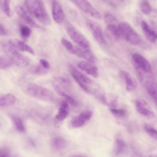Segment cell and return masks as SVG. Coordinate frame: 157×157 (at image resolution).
<instances>
[{"mask_svg": "<svg viewBox=\"0 0 157 157\" xmlns=\"http://www.w3.org/2000/svg\"><path fill=\"white\" fill-rule=\"evenodd\" d=\"M11 118L16 129L19 132H24L25 129L22 119L16 116H12Z\"/></svg>", "mask_w": 157, "mask_h": 157, "instance_id": "d4e9b609", "label": "cell"}, {"mask_svg": "<svg viewBox=\"0 0 157 157\" xmlns=\"http://www.w3.org/2000/svg\"><path fill=\"white\" fill-rule=\"evenodd\" d=\"M77 66L79 69L94 78H97L98 76V68L91 64L90 63L81 61L78 63Z\"/></svg>", "mask_w": 157, "mask_h": 157, "instance_id": "2e32d148", "label": "cell"}, {"mask_svg": "<svg viewBox=\"0 0 157 157\" xmlns=\"http://www.w3.org/2000/svg\"><path fill=\"white\" fill-rule=\"evenodd\" d=\"M11 155V151L10 149L7 147H4L0 149V157H10Z\"/></svg>", "mask_w": 157, "mask_h": 157, "instance_id": "d590c367", "label": "cell"}, {"mask_svg": "<svg viewBox=\"0 0 157 157\" xmlns=\"http://www.w3.org/2000/svg\"><path fill=\"white\" fill-rule=\"evenodd\" d=\"M9 44L18 51L28 52L34 55L35 52L29 45L24 42L16 39H12L7 41Z\"/></svg>", "mask_w": 157, "mask_h": 157, "instance_id": "7c38bea8", "label": "cell"}, {"mask_svg": "<svg viewBox=\"0 0 157 157\" xmlns=\"http://www.w3.org/2000/svg\"><path fill=\"white\" fill-rule=\"evenodd\" d=\"M2 49L12 63L19 67H25L29 63V60L26 56L10 46L7 42L1 44Z\"/></svg>", "mask_w": 157, "mask_h": 157, "instance_id": "7a4b0ae2", "label": "cell"}, {"mask_svg": "<svg viewBox=\"0 0 157 157\" xmlns=\"http://www.w3.org/2000/svg\"><path fill=\"white\" fill-rule=\"evenodd\" d=\"M68 68L70 74L76 82H80L85 84L91 83V80L89 78L81 72L72 64H68Z\"/></svg>", "mask_w": 157, "mask_h": 157, "instance_id": "8fae6325", "label": "cell"}, {"mask_svg": "<svg viewBox=\"0 0 157 157\" xmlns=\"http://www.w3.org/2000/svg\"><path fill=\"white\" fill-rule=\"evenodd\" d=\"M111 112L114 115L120 117H124L126 114V111L124 109H117L111 108L110 109Z\"/></svg>", "mask_w": 157, "mask_h": 157, "instance_id": "836d02e7", "label": "cell"}, {"mask_svg": "<svg viewBox=\"0 0 157 157\" xmlns=\"http://www.w3.org/2000/svg\"><path fill=\"white\" fill-rule=\"evenodd\" d=\"M14 10L19 17L29 25L36 29L40 28V25L30 16L21 6L17 5L14 8Z\"/></svg>", "mask_w": 157, "mask_h": 157, "instance_id": "30bf717a", "label": "cell"}, {"mask_svg": "<svg viewBox=\"0 0 157 157\" xmlns=\"http://www.w3.org/2000/svg\"><path fill=\"white\" fill-rule=\"evenodd\" d=\"M10 0H2L1 2L2 9L5 14L10 17Z\"/></svg>", "mask_w": 157, "mask_h": 157, "instance_id": "1f68e13d", "label": "cell"}, {"mask_svg": "<svg viewBox=\"0 0 157 157\" xmlns=\"http://www.w3.org/2000/svg\"><path fill=\"white\" fill-rule=\"evenodd\" d=\"M145 86L147 91L157 105V83L151 81H147Z\"/></svg>", "mask_w": 157, "mask_h": 157, "instance_id": "d6986e66", "label": "cell"}, {"mask_svg": "<svg viewBox=\"0 0 157 157\" xmlns=\"http://www.w3.org/2000/svg\"><path fill=\"white\" fill-rule=\"evenodd\" d=\"M40 64L44 68L47 69L49 67L48 62L44 59H41L40 60Z\"/></svg>", "mask_w": 157, "mask_h": 157, "instance_id": "74e56055", "label": "cell"}, {"mask_svg": "<svg viewBox=\"0 0 157 157\" xmlns=\"http://www.w3.org/2000/svg\"><path fill=\"white\" fill-rule=\"evenodd\" d=\"M86 121L85 118L80 114L72 120L71 124L74 128H78L83 126Z\"/></svg>", "mask_w": 157, "mask_h": 157, "instance_id": "484cf974", "label": "cell"}, {"mask_svg": "<svg viewBox=\"0 0 157 157\" xmlns=\"http://www.w3.org/2000/svg\"><path fill=\"white\" fill-rule=\"evenodd\" d=\"M141 25L143 33L147 39L150 42L155 43L157 40V33L151 28L144 20H142Z\"/></svg>", "mask_w": 157, "mask_h": 157, "instance_id": "e0dca14e", "label": "cell"}, {"mask_svg": "<svg viewBox=\"0 0 157 157\" xmlns=\"http://www.w3.org/2000/svg\"><path fill=\"white\" fill-rule=\"evenodd\" d=\"M52 144L55 149L57 150H61L65 147L66 143L63 138L61 137L57 136L53 139Z\"/></svg>", "mask_w": 157, "mask_h": 157, "instance_id": "603a6c76", "label": "cell"}, {"mask_svg": "<svg viewBox=\"0 0 157 157\" xmlns=\"http://www.w3.org/2000/svg\"><path fill=\"white\" fill-rule=\"evenodd\" d=\"M52 14L53 20L58 23L62 22L64 19V13L62 7L56 1L52 3Z\"/></svg>", "mask_w": 157, "mask_h": 157, "instance_id": "4fadbf2b", "label": "cell"}, {"mask_svg": "<svg viewBox=\"0 0 157 157\" xmlns=\"http://www.w3.org/2000/svg\"><path fill=\"white\" fill-rule=\"evenodd\" d=\"M132 58L134 67H138L145 73H151V65L144 56L139 53H135L132 55Z\"/></svg>", "mask_w": 157, "mask_h": 157, "instance_id": "ba28073f", "label": "cell"}, {"mask_svg": "<svg viewBox=\"0 0 157 157\" xmlns=\"http://www.w3.org/2000/svg\"><path fill=\"white\" fill-rule=\"evenodd\" d=\"M86 25L96 40L100 44H106L102 29L99 24L93 20H89L86 22Z\"/></svg>", "mask_w": 157, "mask_h": 157, "instance_id": "52a82bcc", "label": "cell"}, {"mask_svg": "<svg viewBox=\"0 0 157 157\" xmlns=\"http://www.w3.org/2000/svg\"><path fill=\"white\" fill-rule=\"evenodd\" d=\"M137 110L142 115L149 118L154 117L155 114L149 104L145 101L137 99L135 102Z\"/></svg>", "mask_w": 157, "mask_h": 157, "instance_id": "9c48e42d", "label": "cell"}, {"mask_svg": "<svg viewBox=\"0 0 157 157\" xmlns=\"http://www.w3.org/2000/svg\"><path fill=\"white\" fill-rule=\"evenodd\" d=\"M100 99L102 102L105 105H108V103L106 101L105 98L103 95H101Z\"/></svg>", "mask_w": 157, "mask_h": 157, "instance_id": "60d3db41", "label": "cell"}, {"mask_svg": "<svg viewBox=\"0 0 157 157\" xmlns=\"http://www.w3.org/2000/svg\"><path fill=\"white\" fill-rule=\"evenodd\" d=\"M34 72L37 75H44L47 72V69L43 67L40 64L36 66L33 70Z\"/></svg>", "mask_w": 157, "mask_h": 157, "instance_id": "e575fe53", "label": "cell"}, {"mask_svg": "<svg viewBox=\"0 0 157 157\" xmlns=\"http://www.w3.org/2000/svg\"><path fill=\"white\" fill-rule=\"evenodd\" d=\"M69 110L68 103L65 100L63 101L55 116L56 120L59 121L64 120L68 116Z\"/></svg>", "mask_w": 157, "mask_h": 157, "instance_id": "ac0fdd59", "label": "cell"}, {"mask_svg": "<svg viewBox=\"0 0 157 157\" xmlns=\"http://www.w3.org/2000/svg\"><path fill=\"white\" fill-rule=\"evenodd\" d=\"M104 19L105 22L107 25H118L119 24L117 18L113 15L110 13H105L104 15Z\"/></svg>", "mask_w": 157, "mask_h": 157, "instance_id": "4316f807", "label": "cell"}, {"mask_svg": "<svg viewBox=\"0 0 157 157\" xmlns=\"http://www.w3.org/2000/svg\"><path fill=\"white\" fill-rule=\"evenodd\" d=\"M140 7L142 12L146 15L149 14L152 11L151 7L147 0H142Z\"/></svg>", "mask_w": 157, "mask_h": 157, "instance_id": "83f0119b", "label": "cell"}, {"mask_svg": "<svg viewBox=\"0 0 157 157\" xmlns=\"http://www.w3.org/2000/svg\"><path fill=\"white\" fill-rule=\"evenodd\" d=\"M26 91L30 95L41 100L52 101L55 98L53 93L50 90L35 83L29 84Z\"/></svg>", "mask_w": 157, "mask_h": 157, "instance_id": "3957f363", "label": "cell"}, {"mask_svg": "<svg viewBox=\"0 0 157 157\" xmlns=\"http://www.w3.org/2000/svg\"><path fill=\"white\" fill-rule=\"evenodd\" d=\"M118 27L121 37L128 43L134 45H138L141 43L140 36L128 23L121 22Z\"/></svg>", "mask_w": 157, "mask_h": 157, "instance_id": "277c9868", "label": "cell"}, {"mask_svg": "<svg viewBox=\"0 0 157 157\" xmlns=\"http://www.w3.org/2000/svg\"><path fill=\"white\" fill-rule=\"evenodd\" d=\"M117 100L116 98L114 99L111 102L110 105L112 108H114L117 106Z\"/></svg>", "mask_w": 157, "mask_h": 157, "instance_id": "ab89813d", "label": "cell"}, {"mask_svg": "<svg viewBox=\"0 0 157 157\" xmlns=\"http://www.w3.org/2000/svg\"><path fill=\"white\" fill-rule=\"evenodd\" d=\"M145 131L151 137L157 139V130L150 125L146 124L144 126Z\"/></svg>", "mask_w": 157, "mask_h": 157, "instance_id": "d6a6232c", "label": "cell"}, {"mask_svg": "<svg viewBox=\"0 0 157 157\" xmlns=\"http://www.w3.org/2000/svg\"><path fill=\"white\" fill-rule=\"evenodd\" d=\"M67 33L71 39L80 47L89 48V42L82 34L72 25L68 22L65 24Z\"/></svg>", "mask_w": 157, "mask_h": 157, "instance_id": "5b68a950", "label": "cell"}, {"mask_svg": "<svg viewBox=\"0 0 157 157\" xmlns=\"http://www.w3.org/2000/svg\"><path fill=\"white\" fill-rule=\"evenodd\" d=\"M80 114L85 119L86 121H87L92 117L93 113L90 111H86L82 112Z\"/></svg>", "mask_w": 157, "mask_h": 157, "instance_id": "8d00e7d4", "label": "cell"}, {"mask_svg": "<svg viewBox=\"0 0 157 157\" xmlns=\"http://www.w3.org/2000/svg\"><path fill=\"white\" fill-rule=\"evenodd\" d=\"M81 10L95 19H100L101 15L87 0H70Z\"/></svg>", "mask_w": 157, "mask_h": 157, "instance_id": "8992f818", "label": "cell"}, {"mask_svg": "<svg viewBox=\"0 0 157 157\" xmlns=\"http://www.w3.org/2000/svg\"><path fill=\"white\" fill-rule=\"evenodd\" d=\"M8 32L7 30L5 27L2 24L0 25V35L2 36L7 35Z\"/></svg>", "mask_w": 157, "mask_h": 157, "instance_id": "f35d334b", "label": "cell"}, {"mask_svg": "<svg viewBox=\"0 0 157 157\" xmlns=\"http://www.w3.org/2000/svg\"><path fill=\"white\" fill-rule=\"evenodd\" d=\"M25 4L29 12L41 23L45 25L51 24L50 18L42 0H26Z\"/></svg>", "mask_w": 157, "mask_h": 157, "instance_id": "6da1fadb", "label": "cell"}, {"mask_svg": "<svg viewBox=\"0 0 157 157\" xmlns=\"http://www.w3.org/2000/svg\"><path fill=\"white\" fill-rule=\"evenodd\" d=\"M115 145L114 152L116 155H119L123 152L126 147L125 143L120 138L116 139Z\"/></svg>", "mask_w": 157, "mask_h": 157, "instance_id": "cb8c5ba5", "label": "cell"}, {"mask_svg": "<svg viewBox=\"0 0 157 157\" xmlns=\"http://www.w3.org/2000/svg\"><path fill=\"white\" fill-rule=\"evenodd\" d=\"M120 75L124 81L127 89L129 91L136 90L137 87L136 81L129 72L122 70L120 72Z\"/></svg>", "mask_w": 157, "mask_h": 157, "instance_id": "5bb4252c", "label": "cell"}, {"mask_svg": "<svg viewBox=\"0 0 157 157\" xmlns=\"http://www.w3.org/2000/svg\"><path fill=\"white\" fill-rule=\"evenodd\" d=\"M20 32L21 36L24 39H26L30 35L31 30L29 27L22 25L20 27Z\"/></svg>", "mask_w": 157, "mask_h": 157, "instance_id": "4dcf8cb0", "label": "cell"}, {"mask_svg": "<svg viewBox=\"0 0 157 157\" xmlns=\"http://www.w3.org/2000/svg\"><path fill=\"white\" fill-rule=\"evenodd\" d=\"M54 88L57 94L63 97L68 103L72 106H77L78 104L76 101L72 97L62 91L57 85H55Z\"/></svg>", "mask_w": 157, "mask_h": 157, "instance_id": "7402d4cb", "label": "cell"}, {"mask_svg": "<svg viewBox=\"0 0 157 157\" xmlns=\"http://www.w3.org/2000/svg\"><path fill=\"white\" fill-rule=\"evenodd\" d=\"M118 26L112 25H107L105 29L107 35L116 40L122 38Z\"/></svg>", "mask_w": 157, "mask_h": 157, "instance_id": "ffe728a7", "label": "cell"}, {"mask_svg": "<svg viewBox=\"0 0 157 157\" xmlns=\"http://www.w3.org/2000/svg\"><path fill=\"white\" fill-rule=\"evenodd\" d=\"M61 43L64 47L70 52L74 54L75 46L67 39L63 38L61 40Z\"/></svg>", "mask_w": 157, "mask_h": 157, "instance_id": "f546056e", "label": "cell"}, {"mask_svg": "<svg viewBox=\"0 0 157 157\" xmlns=\"http://www.w3.org/2000/svg\"><path fill=\"white\" fill-rule=\"evenodd\" d=\"M12 62L7 57L4 56H0V68L4 70L10 67L12 65Z\"/></svg>", "mask_w": 157, "mask_h": 157, "instance_id": "f1b7e54d", "label": "cell"}, {"mask_svg": "<svg viewBox=\"0 0 157 157\" xmlns=\"http://www.w3.org/2000/svg\"><path fill=\"white\" fill-rule=\"evenodd\" d=\"M74 55L85 59L91 63L95 62L94 56L89 48H85L76 46Z\"/></svg>", "mask_w": 157, "mask_h": 157, "instance_id": "9a60e30c", "label": "cell"}, {"mask_svg": "<svg viewBox=\"0 0 157 157\" xmlns=\"http://www.w3.org/2000/svg\"><path fill=\"white\" fill-rule=\"evenodd\" d=\"M16 101V98L12 94L9 93L5 94L0 98V106L5 107L13 105Z\"/></svg>", "mask_w": 157, "mask_h": 157, "instance_id": "44dd1931", "label": "cell"}]
</instances>
